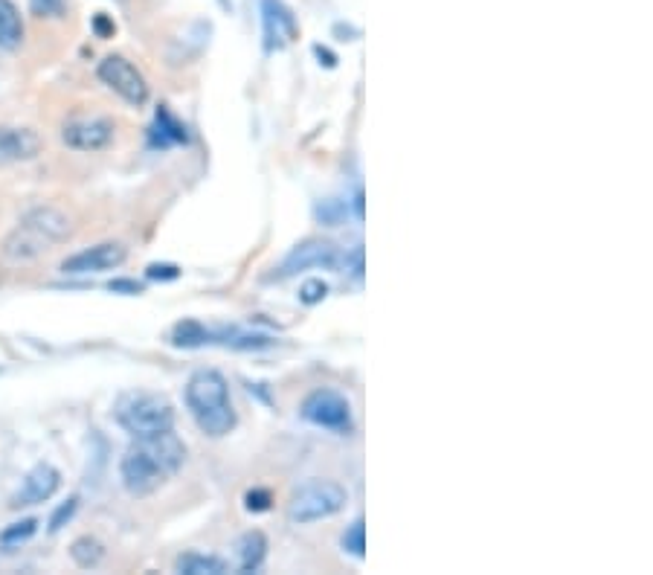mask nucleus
Wrapping results in <instances>:
<instances>
[{"mask_svg": "<svg viewBox=\"0 0 653 575\" xmlns=\"http://www.w3.org/2000/svg\"><path fill=\"white\" fill-rule=\"evenodd\" d=\"M186 462V445L172 430L154 433L146 439H137L119 465L122 474V485L128 488V494L134 497H149L160 485L166 483L169 477H175Z\"/></svg>", "mask_w": 653, "mask_h": 575, "instance_id": "1", "label": "nucleus"}, {"mask_svg": "<svg viewBox=\"0 0 653 575\" xmlns=\"http://www.w3.org/2000/svg\"><path fill=\"white\" fill-rule=\"evenodd\" d=\"M186 407L198 430L209 439H224L236 430V410L230 401L227 378L215 369H198L186 381Z\"/></svg>", "mask_w": 653, "mask_h": 575, "instance_id": "2", "label": "nucleus"}, {"mask_svg": "<svg viewBox=\"0 0 653 575\" xmlns=\"http://www.w3.org/2000/svg\"><path fill=\"white\" fill-rule=\"evenodd\" d=\"M73 224L67 218V212L56 207H38L32 210L3 244V256L9 262H32L38 256H44L47 250H53L56 244L70 239Z\"/></svg>", "mask_w": 653, "mask_h": 575, "instance_id": "3", "label": "nucleus"}, {"mask_svg": "<svg viewBox=\"0 0 653 575\" xmlns=\"http://www.w3.org/2000/svg\"><path fill=\"white\" fill-rule=\"evenodd\" d=\"M119 427L134 439H146L154 433L175 427V407L166 395L157 393H128L119 398L117 410Z\"/></svg>", "mask_w": 653, "mask_h": 575, "instance_id": "4", "label": "nucleus"}, {"mask_svg": "<svg viewBox=\"0 0 653 575\" xmlns=\"http://www.w3.org/2000/svg\"><path fill=\"white\" fill-rule=\"evenodd\" d=\"M349 503V491L334 480H308L299 485L288 503V520L297 526H308L317 520L340 515Z\"/></svg>", "mask_w": 653, "mask_h": 575, "instance_id": "5", "label": "nucleus"}, {"mask_svg": "<svg viewBox=\"0 0 653 575\" xmlns=\"http://www.w3.org/2000/svg\"><path fill=\"white\" fill-rule=\"evenodd\" d=\"M299 416L308 424L328 430V433H337V436H349L352 433V404L349 398L331 387H320L314 393H308L299 404Z\"/></svg>", "mask_w": 653, "mask_h": 575, "instance_id": "6", "label": "nucleus"}, {"mask_svg": "<svg viewBox=\"0 0 653 575\" xmlns=\"http://www.w3.org/2000/svg\"><path fill=\"white\" fill-rule=\"evenodd\" d=\"M99 79L111 88V91L122 96L128 105L134 108H143L149 102V82L146 76L122 56H108V59L99 61Z\"/></svg>", "mask_w": 653, "mask_h": 575, "instance_id": "7", "label": "nucleus"}, {"mask_svg": "<svg viewBox=\"0 0 653 575\" xmlns=\"http://www.w3.org/2000/svg\"><path fill=\"white\" fill-rule=\"evenodd\" d=\"M340 265V250L334 247L331 242H323V239H308V242L297 244L285 262L279 265L276 276L288 279V276H297V273L308 271V268H326V271H334Z\"/></svg>", "mask_w": 653, "mask_h": 575, "instance_id": "8", "label": "nucleus"}, {"mask_svg": "<svg viewBox=\"0 0 653 575\" xmlns=\"http://www.w3.org/2000/svg\"><path fill=\"white\" fill-rule=\"evenodd\" d=\"M128 259V247L122 242L93 244L82 253H73L61 262V271L67 276H82V273H105L119 268Z\"/></svg>", "mask_w": 653, "mask_h": 575, "instance_id": "9", "label": "nucleus"}, {"mask_svg": "<svg viewBox=\"0 0 653 575\" xmlns=\"http://www.w3.org/2000/svg\"><path fill=\"white\" fill-rule=\"evenodd\" d=\"M61 140L76 152H99L114 140V122L108 117H73L64 122Z\"/></svg>", "mask_w": 653, "mask_h": 575, "instance_id": "10", "label": "nucleus"}, {"mask_svg": "<svg viewBox=\"0 0 653 575\" xmlns=\"http://www.w3.org/2000/svg\"><path fill=\"white\" fill-rule=\"evenodd\" d=\"M61 485V474L50 465V462H38L30 474L24 477L21 491L12 497V506L15 509H24V506H38V503H47Z\"/></svg>", "mask_w": 653, "mask_h": 575, "instance_id": "11", "label": "nucleus"}, {"mask_svg": "<svg viewBox=\"0 0 653 575\" xmlns=\"http://www.w3.org/2000/svg\"><path fill=\"white\" fill-rule=\"evenodd\" d=\"M41 137L32 128H15V125H0V166L9 163H27L41 154Z\"/></svg>", "mask_w": 653, "mask_h": 575, "instance_id": "12", "label": "nucleus"}, {"mask_svg": "<svg viewBox=\"0 0 653 575\" xmlns=\"http://www.w3.org/2000/svg\"><path fill=\"white\" fill-rule=\"evenodd\" d=\"M262 12H265V35H268V47H282L288 44L294 35H297V24H294V15L279 3V0H265L262 3Z\"/></svg>", "mask_w": 653, "mask_h": 575, "instance_id": "13", "label": "nucleus"}, {"mask_svg": "<svg viewBox=\"0 0 653 575\" xmlns=\"http://www.w3.org/2000/svg\"><path fill=\"white\" fill-rule=\"evenodd\" d=\"M265 555H268V538L259 529H250L241 535V541H238V570L241 573H256L262 567Z\"/></svg>", "mask_w": 653, "mask_h": 575, "instance_id": "14", "label": "nucleus"}, {"mask_svg": "<svg viewBox=\"0 0 653 575\" xmlns=\"http://www.w3.org/2000/svg\"><path fill=\"white\" fill-rule=\"evenodd\" d=\"M175 570L183 575H227L230 564L218 555H204V552H186L180 555Z\"/></svg>", "mask_w": 653, "mask_h": 575, "instance_id": "15", "label": "nucleus"}, {"mask_svg": "<svg viewBox=\"0 0 653 575\" xmlns=\"http://www.w3.org/2000/svg\"><path fill=\"white\" fill-rule=\"evenodd\" d=\"M24 41V24L12 0H0V47L15 50Z\"/></svg>", "mask_w": 653, "mask_h": 575, "instance_id": "16", "label": "nucleus"}, {"mask_svg": "<svg viewBox=\"0 0 653 575\" xmlns=\"http://www.w3.org/2000/svg\"><path fill=\"white\" fill-rule=\"evenodd\" d=\"M70 558L82 567V570H93V567H99L102 564V558H105V546L102 541H96V538H79V541H73L70 546Z\"/></svg>", "mask_w": 653, "mask_h": 575, "instance_id": "17", "label": "nucleus"}, {"mask_svg": "<svg viewBox=\"0 0 653 575\" xmlns=\"http://www.w3.org/2000/svg\"><path fill=\"white\" fill-rule=\"evenodd\" d=\"M157 143L160 146H172V143H186V125H180L166 108L157 111V125H154Z\"/></svg>", "mask_w": 653, "mask_h": 575, "instance_id": "18", "label": "nucleus"}, {"mask_svg": "<svg viewBox=\"0 0 653 575\" xmlns=\"http://www.w3.org/2000/svg\"><path fill=\"white\" fill-rule=\"evenodd\" d=\"M340 546H343V552H349V555H355V558H363V555H366V523H363L360 517L346 526V532H343V538H340Z\"/></svg>", "mask_w": 653, "mask_h": 575, "instance_id": "19", "label": "nucleus"}, {"mask_svg": "<svg viewBox=\"0 0 653 575\" xmlns=\"http://www.w3.org/2000/svg\"><path fill=\"white\" fill-rule=\"evenodd\" d=\"M35 529H38V520H35V517H27V520H21V523H12V526H6V529L0 532V544H24V541H30L32 535H35Z\"/></svg>", "mask_w": 653, "mask_h": 575, "instance_id": "20", "label": "nucleus"}, {"mask_svg": "<svg viewBox=\"0 0 653 575\" xmlns=\"http://www.w3.org/2000/svg\"><path fill=\"white\" fill-rule=\"evenodd\" d=\"M328 297V285L323 279H308L302 288H299V300L305 305H317L323 303Z\"/></svg>", "mask_w": 653, "mask_h": 575, "instance_id": "21", "label": "nucleus"}, {"mask_svg": "<svg viewBox=\"0 0 653 575\" xmlns=\"http://www.w3.org/2000/svg\"><path fill=\"white\" fill-rule=\"evenodd\" d=\"M30 6L38 18H61L67 9V0H30Z\"/></svg>", "mask_w": 653, "mask_h": 575, "instance_id": "22", "label": "nucleus"}, {"mask_svg": "<svg viewBox=\"0 0 653 575\" xmlns=\"http://www.w3.org/2000/svg\"><path fill=\"white\" fill-rule=\"evenodd\" d=\"M76 509H79V497H70L64 506H59V509H56V515L50 517V532H59L61 526H64L70 517L76 515Z\"/></svg>", "mask_w": 653, "mask_h": 575, "instance_id": "23", "label": "nucleus"}, {"mask_svg": "<svg viewBox=\"0 0 653 575\" xmlns=\"http://www.w3.org/2000/svg\"><path fill=\"white\" fill-rule=\"evenodd\" d=\"M244 500H247V512H256V515H259V512H268L270 503H273L270 491H265V488H253Z\"/></svg>", "mask_w": 653, "mask_h": 575, "instance_id": "24", "label": "nucleus"}, {"mask_svg": "<svg viewBox=\"0 0 653 575\" xmlns=\"http://www.w3.org/2000/svg\"><path fill=\"white\" fill-rule=\"evenodd\" d=\"M146 276L149 279H178L180 268H175V265H149Z\"/></svg>", "mask_w": 653, "mask_h": 575, "instance_id": "25", "label": "nucleus"}, {"mask_svg": "<svg viewBox=\"0 0 653 575\" xmlns=\"http://www.w3.org/2000/svg\"><path fill=\"white\" fill-rule=\"evenodd\" d=\"M114 30H117V27H114V24H111L105 15H96V32H99L102 38H105V35H111Z\"/></svg>", "mask_w": 653, "mask_h": 575, "instance_id": "26", "label": "nucleus"}, {"mask_svg": "<svg viewBox=\"0 0 653 575\" xmlns=\"http://www.w3.org/2000/svg\"><path fill=\"white\" fill-rule=\"evenodd\" d=\"M111 291H131V294H140L143 288H140L137 282H114V285H111Z\"/></svg>", "mask_w": 653, "mask_h": 575, "instance_id": "27", "label": "nucleus"}]
</instances>
